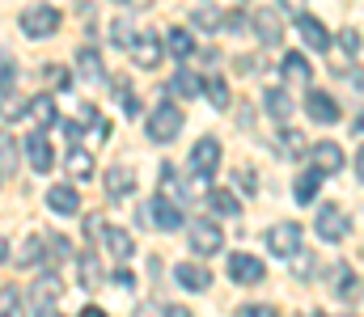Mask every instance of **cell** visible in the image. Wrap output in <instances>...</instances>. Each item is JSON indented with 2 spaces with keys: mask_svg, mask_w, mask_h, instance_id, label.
Returning a JSON list of instances; mask_svg holds the SVG:
<instances>
[{
  "mask_svg": "<svg viewBox=\"0 0 364 317\" xmlns=\"http://www.w3.org/2000/svg\"><path fill=\"white\" fill-rule=\"evenodd\" d=\"M77 317H106V313H102L97 305H90V309H81V313H77Z\"/></svg>",
  "mask_w": 364,
  "mask_h": 317,
  "instance_id": "f907efd6",
  "label": "cell"
},
{
  "mask_svg": "<svg viewBox=\"0 0 364 317\" xmlns=\"http://www.w3.org/2000/svg\"><path fill=\"white\" fill-rule=\"evenodd\" d=\"M305 114L314 118V123H322V127H331V123H339V102L331 98V94H322V89H309V98H305Z\"/></svg>",
  "mask_w": 364,
  "mask_h": 317,
  "instance_id": "7c38bea8",
  "label": "cell"
},
{
  "mask_svg": "<svg viewBox=\"0 0 364 317\" xmlns=\"http://www.w3.org/2000/svg\"><path fill=\"white\" fill-rule=\"evenodd\" d=\"M292 258H296V275H301V279H305V275L314 271L309 262H318V258H309V254H292Z\"/></svg>",
  "mask_w": 364,
  "mask_h": 317,
  "instance_id": "7bdbcfd3",
  "label": "cell"
},
{
  "mask_svg": "<svg viewBox=\"0 0 364 317\" xmlns=\"http://www.w3.org/2000/svg\"><path fill=\"white\" fill-rule=\"evenodd\" d=\"M17 301H21V296H17V288H0V317L17 313Z\"/></svg>",
  "mask_w": 364,
  "mask_h": 317,
  "instance_id": "f35d334b",
  "label": "cell"
},
{
  "mask_svg": "<svg viewBox=\"0 0 364 317\" xmlns=\"http://www.w3.org/2000/svg\"><path fill=\"white\" fill-rule=\"evenodd\" d=\"M186 241L199 258H212L225 250V228H216L212 220H195V224H186Z\"/></svg>",
  "mask_w": 364,
  "mask_h": 317,
  "instance_id": "5b68a950",
  "label": "cell"
},
{
  "mask_svg": "<svg viewBox=\"0 0 364 317\" xmlns=\"http://www.w3.org/2000/svg\"><path fill=\"white\" fill-rule=\"evenodd\" d=\"M275 148H279V157H284V161H296V157H305V148H309V144H305V135H301L296 127H284V135H279V144H275Z\"/></svg>",
  "mask_w": 364,
  "mask_h": 317,
  "instance_id": "cb8c5ba5",
  "label": "cell"
},
{
  "mask_svg": "<svg viewBox=\"0 0 364 317\" xmlns=\"http://www.w3.org/2000/svg\"><path fill=\"white\" fill-rule=\"evenodd\" d=\"M242 317H279V309H272V305H250V309H242Z\"/></svg>",
  "mask_w": 364,
  "mask_h": 317,
  "instance_id": "b9f144b4",
  "label": "cell"
},
{
  "mask_svg": "<svg viewBox=\"0 0 364 317\" xmlns=\"http://www.w3.org/2000/svg\"><path fill=\"white\" fill-rule=\"evenodd\" d=\"M220 140L216 135H203V140H195V148H191V174H195V182L199 187H208L212 182V174L220 169Z\"/></svg>",
  "mask_w": 364,
  "mask_h": 317,
  "instance_id": "6da1fadb",
  "label": "cell"
},
{
  "mask_svg": "<svg viewBox=\"0 0 364 317\" xmlns=\"http://www.w3.org/2000/svg\"><path fill=\"white\" fill-rule=\"evenodd\" d=\"M263 275H267V267L255 258V254H229V279L233 284H263Z\"/></svg>",
  "mask_w": 364,
  "mask_h": 317,
  "instance_id": "30bf717a",
  "label": "cell"
},
{
  "mask_svg": "<svg viewBox=\"0 0 364 317\" xmlns=\"http://www.w3.org/2000/svg\"><path fill=\"white\" fill-rule=\"evenodd\" d=\"M136 38H140V30H136V26H132L127 17H119V21H110V43H114V47H132Z\"/></svg>",
  "mask_w": 364,
  "mask_h": 317,
  "instance_id": "1f68e13d",
  "label": "cell"
},
{
  "mask_svg": "<svg viewBox=\"0 0 364 317\" xmlns=\"http://www.w3.org/2000/svg\"><path fill=\"white\" fill-rule=\"evenodd\" d=\"M246 26H250L246 13H220V30H233V34H237V30H246Z\"/></svg>",
  "mask_w": 364,
  "mask_h": 317,
  "instance_id": "60d3db41",
  "label": "cell"
},
{
  "mask_svg": "<svg viewBox=\"0 0 364 317\" xmlns=\"http://www.w3.org/2000/svg\"><path fill=\"white\" fill-rule=\"evenodd\" d=\"M339 296H343L348 305H356V301H360V279H356V275H343V279H339Z\"/></svg>",
  "mask_w": 364,
  "mask_h": 317,
  "instance_id": "8d00e7d4",
  "label": "cell"
},
{
  "mask_svg": "<svg viewBox=\"0 0 364 317\" xmlns=\"http://www.w3.org/2000/svg\"><path fill=\"white\" fill-rule=\"evenodd\" d=\"M237 72H242V77L255 72V55H237Z\"/></svg>",
  "mask_w": 364,
  "mask_h": 317,
  "instance_id": "bcb514c9",
  "label": "cell"
},
{
  "mask_svg": "<svg viewBox=\"0 0 364 317\" xmlns=\"http://www.w3.org/2000/svg\"><path fill=\"white\" fill-rule=\"evenodd\" d=\"M132 317H157V305H140Z\"/></svg>",
  "mask_w": 364,
  "mask_h": 317,
  "instance_id": "c3c4849f",
  "label": "cell"
},
{
  "mask_svg": "<svg viewBox=\"0 0 364 317\" xmlns=\"http://www.w3.org/2000/svg\"><path fill=\"white\" fill-rule=\"evenodd\" d=\"M13 81H17V64H13V51L0 43V94H13Z\"/></svg>",
  "mask_w": 364,
  "mask_h": 317,
  "instance_id": "d6a6232c",
  "label": "cell"
},
{
  "mask_svg": "<svg viewBox=\"0 0 364 317\" xmlns=\"http://www.w3.org/2000/svg\"><path fill=\"white\" fill-rule=\"evenodd\" d=\"M26 157H30V165H34L38 174H47V169L55 165V148H51V140H47L43 131H34V135L26 140Z\"/></svg>",
  "mask_w": 364,
  "mask_h": 317,
  "instance_id": "e0dca14e",
  "label": "cell"
},
{
  "mask_svg": "<svg viewBox=\"0 0 364 317\" xmlns=\"http://www.w3.org/2000/svg\"><path fill=\"white\" fill-rule=\"evenodd\" d=\"M0 114L4 118H17V114H26V102L17 94H0Z\"/></svg>",
  "mask_w": 364,
  "mask_h": 317,
  "instance_id": "74e56055",
  "label": "cell"
},
{
  "mask_svg": "<svg viewBox=\"0 0 364 317\" xmlns=\"http://www.w3.org/2000/svg\"><path fill=\"white\" fill-rule=\"evenodd\" d=\"M279 77L292 81V85H309V89H314V68H309V60H305L301 51H288V55L279 60Z\"/></svg>",
  "mask_w": 364,
  "mask_h": 317,
  "instance_id": "5bb4252c",
  "label": "cell"
},
{
  "mask_svg": "<svg viewBox=\"0 0 364 317\" xmlns=\"http://www.w3.org/2000/svg\"><path fill=\"white\" fill-rule=\"evenodd\" d=\"M208 208L216 211V216H237V211H242V199H237V191L212 187V191H208Z\"/></svg>",
  "mask_w": 364,
  "mask_h": 317,
  "instance_id": "44dd1931",
  "label": "cell"
},
{
  "mask_svg": "<svg viewBox=\"0 0 364 317\" xmlns=\"http://www.w3.org/2000/svg\"><path fill=\"white\" fill-rule=\"evenodd\" d=\"M119 4H136V0H119Z\"/></svg>",
  "mask_w": 364,
  "mask_h": 317,
  "instance_id": "816d5d0a",
  "label": "cell"
},
{
  "mask_svg": "<svg viewBox=\"0 0 364 317\" xmlns=\"http://www.w3.org/2000/svg\"><path fill=\"white\" fill-rule=\"evenodd\" d=\"M68 174L77 178V182H85L93 174V157H90V148H77L73 144V152H68Z\"/></svg>",
  "mask_w": 364,
  "mask_h": 317,
  "instance_id": "f546056e",
  "label": "cell"
},
{
  "mask_svg": "<svg viewBox=\"0 0 364 317\" xmlns=\"http://www.w3.org/2000/svg\"><path fill=\"white\" fill-rule=\"evenodd\" d=\"M60 292H64V284H60V275L55 271H47V275H38L34 279V288H30V313L43 317L55 309V301H60Z\"/></svg>",
  "mask_w": 364,
  "mask_h": 317,
  "instance_id": "ba28073f",
  "label": "cell"
},
{
  "mask_svg": "<svg viewBox=\"0 0 364 317\" xmlns=\"http://www.w3.org/2000/svg\"><path fill=\"white\" fill-rule=\"evenodd\" d=\"M93 237L102 241V250H106V258H110V262H127V258L136 254L132 233H127V228H119V224H97V233H93Z\"/></svg>",
  "mask_w": 364,
  "mask_h": 317,
  "instance_id": "8992f818",
  "label": "cell"
},
{
  "mask_svg": "<svg viewBox=\"0 0 364 317\" xmlns=\"http://www.w3.org/2000/svg\"><path fill=\"white\" fill-rule=\"evenodd\" d=\"M267 250L279 254V258H292V254H301V224L296 220H279L267 228Z\"/></svg>",
  "mask_w": 364,
  "mask_h": 317,
  "instance_id": "9c48e42d",
  "label": "cell"
},
{
  "mask_svg": "<svg viewBox=\"0 0 364 317\" xmlns=\"http://www.w3.org/2000/svg\"><path fill=\"white\" fill-rule=\"evenodd\" d=\"M174 279H178L182 288H191V292H208L212 288V271L203 262H178L174 267Z\"/></svg>",
  "mask_w": 364,
  "mask_h": 317,
  "instance_id": "2e32d148",
  "label": "cell"
},
{
  "mask_svg": "<svg viewBox=\"0 0 364 317\" xmlns=\"http://www.w3.org/2000/svg\"><path fill=\"white\" fill-rule=\"evenodd\" d=\"M250 26H255L259 43H267V47H275V43L284 38V17H279V9H259V13L250 17Z\"/></svg>",
  "mask_w": 364,
  "mask_h": 317,
  "instance_id": "4fadbf2b",
  "label": "cell"
},
{
  "mask_svg": "<svg viewBox=\"0 0 364 317\" xmlns=\"http://www.w3.org/2000/svg\"><path fill=\"white\" fill-rule=\"evenodd\" d=\"M237 182H242L246 191H255V182H259V178H255V169H237Z\"/></svg>",
  "mask_w": 364,
  "mask_h": 317,
  "instance_id": "ee69618b",
  "label": "cell"
},
{
  "mask_svg": "<svg viewBox=\"0 0 364 317\" xmlns=\"http://www.w3.org/2000/svg\"><path fill=\"white\" fill-rule=\"evenodd\" d=\"M144 131H149V140H153V144H170V140H178V131H182V110H178L174 102H161L153 114H149Z\"/></svg>",
  "mask_w": 364,
  "mask_h": 317,
  "instance_id": "7a4b0ae2",
  "label": "cell"
},
{
  "mask_svg": "<svg viewBox=\"0 0 364 317\" xmlns=\"http://www.w3.org/2000/svg\"><path fill=\"white\" fill-rule=\"evenodd\" d=\"M237 123H242V131H246V127L255 123V110H250V106H242V110H237Z\"/></svg>",
  "mask_w": 364,
  "mask_h": 317,
  "instance_id": "7dc6e473",
  "label": "cell"
},
{
  "mask_svg": "<svg viewBox=\"0 0 364 317\" xmlns=\"http://www.w3.org/2000/svg\"><path fill=\"white\" fill-rule=\"evenodd\" d=\"M199 98H208V102L216 106V110H229V85H225L220 77H212V81H203Z\"/></svg>",
  "mask_w": 364,
  "mask_h": 317,
  "instance_id": "4dcf8cb0",
  "label": "cell"
},
{
  "mask_svg": "<svg viewBox=\"0 0 364 317\" xmlns=\"http://www.w3.org/2000/svg\"><path fill=\"white\" fill-rule=\"evenodd\" d=\"M309 161H314V174H339L343 169V148L335 144V140H322V144H314L309 148Z\"/></svg>",
  "mask_w": 364,
  "mask_h": 317,
  "instance_id": "8fae6325",
  "label": "cell"
},
{
  "mask_svg": "<svg viewBox=\"0 0 364 317\" xmlns=\"http://www.w3.org/2000/svg\"><path fill=\"white\" fill-rule=\"evenodd\" d=\"M17 26H21L26 38H51V34L60 30V9H55V4H30Z\"/></svg>",
  "mask_w": 364,
  "mask_h": 317,
  "instance_id": "3957f363",
  "label": "cell"
},
{
  "mask_svg": "<svg viewBox=\"0 0 364 317\" xmlns=\"http://www.w3.org/2000/svg\"><path fill=\"white\" fill-rule=\"evenodd\" d=\"M4 262H9V237L0 233V267H4Z\"/></svg>",
  "mask_w": 364,
  "mask_h": 317,
  "instance_id": "681fc988",
  "label": "cell"
},
{
  "mask_svg": "<svg viewBox=\"0 0 364 317\" xmlns=\"http://www.w3.org/2000/svg\"><path fill=\"white\" fill-rule=\"evenodd\" d=\"M132 191H136V169H132V165H110V169H106V195L119 204V199H127Z\"/></svg>",
  "mask_w": 364,
  "mask_h": 317,
  "instance_id": "9a60e30c",
  "label": "cell"
},
{
  "mask_svg": "<svg viewBox=\"0 0 364 317\" xmlns=\"http://www.w3.org/2000/svg\"><path fill=\"white\" fill-rule=\"evenodd\" d=\"M136 220H140V224H157V228H166V233H178L182 228V208L170 204L166 195H153L144 208L136 211Z\"/></svg>",
  "mask_w": 364,
  "mask_h": 317,
  "instance_id": "277c9868",
  "label": "cell"
},
{
  "mask_svg": "<svg viewBox=\"0 0 364 317\" xmlns=\"http://www.w3.org/2000/svg\"><path fill=\"white\" fill-rule=\"evenodd\" d=\"M26 114H30L34 123H43V127L55 123V98H51V94H38L34 102H26Z\"/></svg>",
  "mask_w": 364,
  "mask_h": 317,
  "instance_id": "f1b7e54d",
  "label": "cell"
},
{
  "mask_svg": "<svg viewBox=\"0 0 364 317\" xmlns=\"http://www.w3.org/2000/svg\"><path fill=\"white\" fill-rule=\"evenodd\" d=\"M77 77H85V81H102L106 77V68H102V55L85 47V51H77Z\"/></svg>",
  "mask_w": 364,
  "mask_h": 317,
  "instance_id": "484cf974",
  "label": "cell"
},
{
  "mask_svg": "<svg viewBox=\"0 0 364 317\" xmlns=\"http://www.w3.org/2000/svg\"><path fill=\"white\" fill-rule=\"evenodd\" d=\"M263 106H267V114H272L275 123H284V127H288V118H292V98H288V94L267 89V94H263Z\"/></svg>",
  "mask_w": 364,
  "mask_h": 317,
  "instance_id": "d4e9b609",
  "label": "cell"
},
{
  "mask_svg": "<svg viewBox=\"0 0 364 317\" xmlns=\"http://www.w3.org/2000/svg\"><path fill=\"white\" fill-rule=\"evenodd\" d=\"M77 275H81V284L93 292V288L102 284V258H97V254H81V258H77Z\"/></svg>",
  "mask_w": 364,
  "mask_h": 317,
  "instance_id": "83f0119b",
  "label": "cell"
},
{
  "mask_svg": "<svg viewBox=\"0 0 364 317\" xmlns=\"http://www.w3.org/2000/svg\"><path fill=\"white\" fill-rule=\"evenodd\" d=\"M199 89H203V81L191 68H178L174 81H170V94H178V98H199Z\"/></svg>",
  "mask_w": 364,
  "mask_h": 317,
  "instance_id": "4316f807",
  "label": "cell"
},
{
  "mask_svg": "<svg viewBox=\"0 0 364 317\" xmlns=\"http://www.w3.org/2000/svg\"><path fill=\"white\" fill-rule=\"evenodd\" d=\"M314 317H326V313H314Z\"/></svg>",
  "mask_w": 364,
  "mask_h": 317,
  "instance_id": "f5cc1de1",
  "label": "cell"
},
{
  "mask_svg": "<svg viewBox=\"0 0 364 317\" xmlns=\"http://www.w3.org/2000/svg\"><path fill=\"white\" fill-rule=\"evenodd\" d=\"M47 208L60 211V216H77V211H81V195H77L73 187H51V191H47Z\"/></svg>",
  "mask_w": 364,
  "mask_h": 317,
  "instance_id": "ffe728a7",
  "label": "cell"
},
{
  "mask_svg": "<svg viewBox=\"0 0 364 317\" xmlns=\"http://www.w3.org/2000/svg\"><path fill=\"white\" fill-rule=\"evenodd\" d=\"M38 258H47V237L43 233H30L26 245L17 250V267H38Z\"/></svg>",
  "mask_w": 364,
  "mask_h": 317,
  "instance_id": "603a6c76",
  "label": "cell"
},
{
  "mask_svg": "<svg viewBox=\"0 0 364 317\" xmlns=\"http://www.w3.org/2000/svg\"><path fill=\"white\" fill-rule=\"evenodd\" d=\"M314 228H318V237H322V241H343V237L352 233V216L339 208V204H326V208H318Z\"/></svg>",
  "mask_w": 364,
  "mask_h": 317,
  "instance_id": "52a82bcc",
  "label": "cell"
},
{
  "mask_svg": "<svg viewBox=\"0 0 364 317\" xmlns=\"http://www.w3.org/2000/svg\"><path fill=\"white\" fill-rule=\"evenodd\" d=\"M339 47H343V55L356 64V60H360V30H356V26H348V30L339 34Z\"/></svg>",
  "mask_w": 364,
  "mask_h": 317,
  "instance_id": "e575fe53",
  "label": "cell"
},
{
  "mask_svg": "<svg viewBox=\"0 0 364 317\" xmlns=\"http://www.w3.org/2000/svg\"><path fill=\"white\" fill-rule=\"evenodd\" d=\"M132 55H136L140 68H157V64H161V38H157L153 30H144V34L132 43Z\"/></svg>",
  "mask_w": 364,
  "mask_h": 317,
  "instance_id": "ac0fdd59",
  "label": "cell"
},
{
  "mask_svg": "<svg viewBox=\"0 0 364 317\" xmlns=\"http://www.w3.org/2000/svg\"><path fill=\"white\" fill-rule=\"evenodd\" d=\"M195 21H199L203 30H220V9H199Z\"/></svg>",
  "mask_w": 364,
  "mask_h": 317,
  "instance_id": "ab89813d",
  "label": "cell"
},
{
  "mask_svg": "<svg viewBox=\"0 0 364 317\" xmlns=\"http://www.w3.org/2000/svg\"><path fill=\"white\" fill-rule=\"evenodd\" d=\"M166 47H170V55H191V47H195V43H191V34H186V30H182V26H174V30H170V34H166Z\"/></svg>",
  "mask_w": 364,
  "mask_h": 317,
  "instance_id": "836d02e7",
  "label": "cell"
},
{
  "mask_svg": "<svg viewBox=\"0 0 364 317\" xmlns=\"http://www.w3.org/2000/svg\"><path fill=\"white\" fill-rule=\"evenodd\" d=\"M161 317H191V309H186V305H166Z\"/></svg>",
  "mask_w": 364,
  "mask_h": 317,
  "instance_id": "f6af8a7d",
  "label": "cell"
},
{
  "mask_svg": "<svg viewBox=\"0 0 364 317\" xmlns=\"http://www.w3.org/2000/svg\"><path fill=\"white\" fill-rule=\"evenodd\" d=\"M322 191V174H314V169H301L296 174V182H292V195H296V204H314V195Z\"/></svg>",
  "mask_w": 364,
  "mask_h": 317,
  "instance_id": "7402d4cb",
  "label": "cell"
},
{
  "mask_svg": "<svg viewBox=\"0 0 364 317\" xmlns=\"http://www.w3.org/2000/svg\"><path fill=\"white\" fill-rule=\"evenodd\" d=\"M296 30H301V38H305V47H314V51H326V47H331V34H326V26H322L318 17H309V13H301V17H296Z\"/></svg>",
  "mask_w": 364,
  "mask_h": 317,
  "instance_id": "d6986e66",
  "label": "cell"
},
{
  "mask_svg": "<svg viewBox=\"0 0 364 317\" xmlns=\"http://www.w3.org/2000/svg\"><path fill=\"white\" fill-rule=\"evenodd\" d=\"M13 165H17V144L13 135H0V174H13Z\"/></svg>",
  "mask_w": 364,
  "mask_h": 317,
  "instance_id": "d590c367",
  "label": "cell"
}]
</instances>
